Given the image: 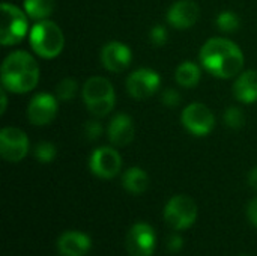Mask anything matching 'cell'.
Returning <instances> with one entry per match:
<instances>
[{
  "label": "cell",
  "mask_w": 257,
  "mask_h": 256,
  "mask_svg": "<svg viewBox=\"0 0 257 256\" xmlns=\"http://www.w3.org/2000/svg\"><path fill=\"white\" fill-rule=\"evenodd\" d=\"M163 103L169 107H176L181 103V95L175 89H166L163 94Z\"/></svg>",
  "instance_id": "cell-27"
},
{
  "label": "cell",
  "mask_w": 257,
  "mask_h": 256,
  "mask_svg": "<svg viewBox=\"0 0 257 256\" xmlns=\"http://www.w3.org/2000/svg\"><path fill=\"white\" fill-rule=\"evenodd\" d=\"M92 247V240L89 235L77 231H69L60 235L57 241V249L63 256H84Z\"/></svg>",
  "instance_id": "cell-15"
},
{
  "label": "cell",
  "mask_w": 257,
  "mask_h": 256,
  "mask_svg": "<svg viewBox=\"0 0 257 256\" xmlns=\"http://www.w3.org/2000/svg\"><path fill=\"white\" fill-rule=\"evenodd\" d=\"M56 154H57V149H56V146L51 142H39L35 146V151H33L35 158L38 161H41V163L53 161L56 158Z\"/></svg>",
  "instance_id": "cell-23"
},
{
  "label": "cell",
  "mask_w": 257,
  "mask_h": 256,
  "mask_svg": "<svg viewBox=\"0 0 257 256\" xmlns=\"http://www.w3.org/2000/svg\"><path fill=\"white\" fill-rule=\"evenodd\" d=\"M83 100L92 115L105 116L114 107L116 94L107 78L90 77L83 86Z\"/></svg>",
  "instance_id": "cell-4"
},
{
  "label": "cell",
  "mask_w": 257,
  "mask_h": 256,
  "mask_svg": "<svg viewBox=\"0 0 257 256\" xmlns=\"http://www.w3.org/2000/svg\"><path fill=\"white\" fill-rule=\"evenodd\" d=\"M84 133H86L89 140H96L102 134V127L96 121H87L86 125H84Z\"/></svg>",
  "instance_id": "cell-26"
},
{
  "label": "cell",
  "mask_w": 257,
  "mask_h": 256,
  "mask_svg": "<svg viewBox=\"0 0 257 256\" xmlns=\"http://www.w3.org/2000/svg\"><path fill=\"white\" fill-rule=\"evenodd\" d=\"M131 59L133 53L130 47L117 41L108 42L101 51V62L104 68L111 72H120L126 69L131 63Z\"/></svg>",
  "instance_id": "cell-13"
},
{
  "label": "cell",
  "mask_w": 257,
  "mask_h": 256,
  "mask_svg": "<svg viewBox=\"0 0 257 256\" xmlns=\"http://www.w3.org/2000/svg\"><path fill=\"white\" fill-rule=\"evenodd\" d=\"M122 167V158L119 152L113 148L104 146L93 151L90 157V170L104 180L114 178Z\"/></svg>",
  "instance_id": "cell-12"
},
{
  "label": "cell",
  "mask_w": 257,
  "mask_h": 256,
  "mask_svg": "<svg viewBox=\"0 0 257 256\" xmlns=\"http://www.w3.org/2000/svg\"><path fill=\"white\" fill-rule=\"evenodd\" d=\"M224 122L230 128H241L245 124V115L238 107H230L224 112Z\"/></svg>",
  "instance_id": "cell-24"
},
{
  "label": "cell",
  "mask_w": 257,
  "mask_h": 256,
  "mask_svg": "<svg viewBox=\"0 0 257 256\" xmlns=\"http://www.w3.org/2000/svg\"><path fill=\"white\" fill-rule=\"evenodd\" d=\"M54 0H24L26 14L33 20H47L54 11Z\"/></svg>",
  "instance_id": "cell-20"
},
{
  "label": "cell",
  "mask_w": 257,
  "mask_h": 256,
  "mask_svg": "<svg viewBox=\"0 0 257 256\" xmlns=\"http://www.w3.org/2000/svg\"><path fill=\"white\" fill-rule=\"evenodd\" d=\"M161 84V77L151 68H140L134 71L126 80V91L136 100H146L152 97Z\"/></svg>",
  "instance_id": "cell-9"
},
{
  "label": "cell",
  "mask_w": 257,
  "mask_h": 256,
  "mask_svg": "<svg viewBox=\"0 0 257 256\" xmlns=\"http://www.w3.org/2000/svg\"><path fill=\"white\" fill-rule=\"evenodd\" d=\"M241 256H247V255H241Z\"/></svg>",
  "instance_id": "cell-32"
},
{
  "label": "cell",
  "mask_w": 257,
  "mask_h": 256,
  "mask_svg": "<svg viewBox=\"0 0 257 256\" xmlns=\"http://www.w3.org/2000/svg\"><path fill=\"white\" fill-rule=\"evenodd\" d=\"M30 45L38 56L53 59L62 53L65 36L62 29L54 21H50L48 18L41 20L30 30Z\"/></svg>",
  "instance_id": "cell-3"
},
{
  "label": "cell",
  "mask_w": 257,
  "mask_h": 256,
  "mask_svg": "<svg viewBox=\"0 0 257 256\" xmlns=\"http://www.w3.org/2000/svg\"><path fill=\"white\" fill-rule=\"evenodd\" d=\"M0 101H2L0 113L3 115L6 112V106H8V95H6V89L5 88H2V91H0Z\"/></svg>",
  "instance_id": "cell-30"
},
{
  "label": "cell",
  "mask_w": 257,
  "mask_h": 256,
  "mask_svg": "<svg viewBox=\"0 0 257 256\" xmlns=\"http://www.w3.org/2000/svg\"><path fill=\"white\" fill-rule=\"evenodd\" d=\"M122 184L126 192H130L133 195H140V193L146 192V189L149 186V177L140 167H130L123 174Z\"/></svg>",
  "instance_id": "cell-18"
},
{
  "label": "cell",
  "mask_w": 257,
  "mask_h": 256,
  "mask_svg": "<svg viewBox=\"0 0 257 256\" xmlns=\"http://www.w3.org/2000/svg\"><path fill=\"white\" fill-rule=\"evenodd\" d=\"M184 246V240L179 237V235H170V238L167 240V249L172 252V253H176L182 249Z\"/></svg>",
  "instance_id": "cell-28"
},
{
  "label": "cell",
  "mask_w": 257,
  "mask_h": 256,
  "mask_svg": "<svg viewBox=\"0 0 257 256\" xmlns=\"http://www.w3.org/2000/svg\"><path fill=\"white\" fill-rule=\"evenodd\" d=\"M2 86L14 94H26L39 81V66L27 51H12L2 63Z\"/></svg>",
  "instance_id": "cell-2"
},
{
  "label": "cell",
  "mask_w": 257,
  "mask_h": 256,
  "mask_svg": "<svg viewBox=\"0 0 257 256\" xmlns=\"http://www.w3.org/2000/svg\"><path fill=\"white\" fill-rule=\"evenodd\" d=\"M182 124L184 127L194 136H208L215 127L214 113L202 103H193L187 106L182 112Z\"/></svg>",
  "instance_id": "cell-7"
},
{
  "label": "cell",
  "mask_w": 257,
  "mask_h": 256,
  "mask_svg": "<svg viewBox=\"0 0 257 256\" xmlns=\"http://www.w3.org/2000/svg\"><path fill=\"white\" fill-rule=\"evenodd\" d=\"M29 151L26 133L17 127H6L0 131V154L6 161H21Z\"/></svg>",
  "instance_id": "cell-8"
},
{
  "label": "cell",
  "mask_w": 257,
  "mask_h": 256,
  "mask_svg": "<svg viewBox=\"0 0 257 256\" xmlns=\"http://www.w3.org/2000/svg\"><path fill=\"white\" fill-rule=\"evenodd\" d=\"M164 219L173 229H187L197 219V205L190 196H173L164 208Z\"/></svg>",
  "instance_id": "cell-6"
},
{
  "label": "cell",
  "mask_w": 257,
  "mask_h": 256,
  "mask_svg": "<svg viewBox=\"0 0 257 256\" xmlns=\"http://www.w3.org/2000/svg\"><path fill=\"white\" fill-rule=\"evenodd\" d=\"M200 62L209 74L218 78H230L241 72L244 54L235 42L224 38H211L200 50Z\"/></svg>",
  "instance_id": "cell-1"
},
{
  "label": "cell",
  "mask_w": 257,
  "mask_h": 256,
  "mask_svg": "<svg viewBox=\"0 0 257 256\" xmlns=\"http://www.w3.org/2000/svg\"><path fill=\"white\" fill-rule=\"evenodd\" d=\"M248 183L251 187H254L257 190V167H254L250 174H248Z\"/></svg>",
  "instance_id": "cell-31"
},
{
  "label": "cell",
  "mask_w": 257,
  "mask_h": 256,
  "mask_svg": "<svg viewBox=\"0 0 257 256\" xmlns=\"http://www.w3.org/2000/svg\"><path fill=\"white\" fill-rule=\"evenodd\" d=\"M149 38H151V42L154 45H164L167 42V30L164 26L158 24V26H154L151 33H149Z\"/></svg>",
  "instance_id": "cell-25"
},
{
  "label": "cell",
  "mask_w": 257,
  "mask_h": 256,
  "mask_svg": "<svg viewBox=\"0 0 257 256\" xmlns=\"http://www.w3.org/2000/svg\"><path fill=\"white\" fill-rule=\"evenodd\" d=\"M155 243V232L148 223H136L126 235V249L131 256H151Z\"/></svg>",
  "instance_id": "cell-11"
},
{
  "label": "cell",
  "mask_w": 257,
  "mask_h": 256,
  "mask_svg": "<svg viewBox=\"0 0 257 256\" xmlns=\"http://www.w3.org/2000/svg\"><path fill=\"white\" fill-rule=\"evenodd\" d=\"M200 9L193 0H179L167 11V21L175 29H190L199 20Z\"/></svg>",
  "instance_id": "cell-14"
},
{
  "label": "cell",
  "mask_w": 257,
  "mask_h": 256,
  "mask_svg": "<svg viewBox=\"0 0 257 256\" xmlns=\"http://www.w3.org/2000/svg\"><path fill=\"white\" fill-rule=\"evenodd\" d=\"M233 94L238 101L251 104L257 101V71H245L242 72L235 84H233Z\"/></svg>",
  "instance_id": "cell-17"
},
{
  "label": "cell",
  "mask_w": 257,
  "mask_h": 256,
  "mask_svg": "<svg viewBox=\"0 0 257 256\" xmlns=\"http://www.w3.org/2000/svg\"><path fill=\"white\" fill-rule=\"evenodd\" d=\"M108 139L114 146H126L134 139V124L133 119L125 115H116L108 124Z\"/></svg>",
  "instance_id": "cell-16"
},
{
  "label": "cell",
  "mask_w": 257,
  "mask_h": 256,
  "mask_svg": "<svg viewBox=\"0 0 257 256\" xmlns=\"http://www.w3.org/2000/svg\"><path fill=\"white\" fill-rule=\"evenodd\" d=\"M29 29L26 14L11 5H2V26H0V42L2 45H15L23 41Z\"/></svg>",
  "instance_id": "cell-5"
},
{
  "label": "cell",
  "mask_w": 257,
  "mask_h": 256,
  "mask_svg": "<svg viewBox=\"0 0 257 256\" xmlns=\"http://www.w3.org/2000/svg\"><path fill=\"white\" fill-rule=\"evenodd\" d=\"M57 107H59V100L56 95L51 94H36L27 107V118L30 121V124L42 127L50 124L56 115H57Z\"/></svg>",
  "instance_id": "cell-10"
},
{
  "label": "cell",
  "mask_w": 257,
  "mask_h": 256,
  "mask_svg": "<svg viewBox=\"0 0 257 256\" xmlns=\"http://www.w3.org/2000/svg\"><path fill=\"white\" fill-rule=\"evenodd\" d=\"M217 26H218L220 30L232 33V32L238 30V27H239V18L232 11H223L217 17Z\"/></svg>",
  "instance_id": "cell-22"
},
{
  "label": "cell",
  "mask_w": 257,
  "mask_h": 256,
  "mask_svg": "<svg viewBox=\"0 0 257 256\" xmlns=\"http://www.w3.org/2000/svg\"><path fill=\"white\" fill-rule=\"evenodd\" d=\"M247 216H248V220L257 228V199H253L248 204V207H247Z\"/></svg>",
  "instance_id": "cell-29"
},
{
  "label": "cell",
  "mask_w": 257,
  "mask_h": 256,
  "mask_svg": "<svg viewBox=\"0 0 257 256\" xmlns=\"http://www.w3.org/2000/svg\"><path fill=\"white\" fill-rule=\"evenodd\" d=\"M202 77V71L200 68L194 63V62H184L176 68L175 72V78L178 81V84H181L182 88H194L199 84Z\"/></svg>",
  "instance_id": "cell-19"
},
{
  "label": "cell",
  "mask_w": 257,
  "mask_h": 256,
  "mask_svg": "<svg viewBox=\"0 0 257 256\" xmlns=\"http://www.w3.org/2000/svg\"><path fill=\"white\" fill-rule=\"evenodd\" d=\"M77 91H78V84L74 78H63L56 86V97L59 101H69L75 97Z\"/></svg>",
  "instance_id": "cell-21"
}]
</instances>
